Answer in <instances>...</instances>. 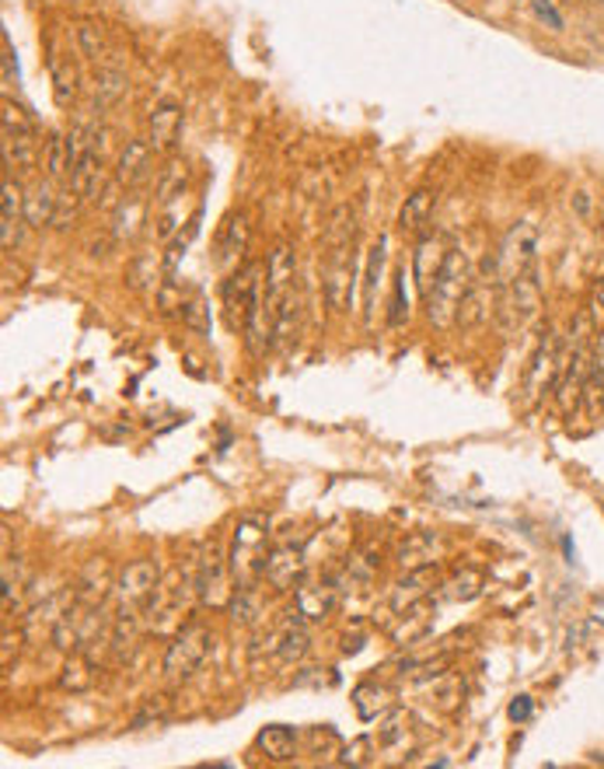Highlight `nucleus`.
<instances>
[{
  "mask_svg": "<svg viewBox=\"0 0 604 769\" xmlns=\"http://www.w3.org/2000/svg\"><path fill=\"white\" fill-rule=\"evenodd\" d=\"M542 304H545V283H542V273L528 267L524 273H518L513 280H507L500 294H497V325H500V333L503 336H518L524 333V329L539 319L542 312Z\"/></svg>",
  "mask_w": 604,
  "mask_h": 769,
  "instance_id": "nucleus-1",
  "label": "nucleus"
},
{
  "mask_svg": "<svg viewBox=\"0 0 604 769\" xmlns=\"http://www.w3.org/2000/svg\"><path fill=\"white\" fill-rule=\"evenodd\" d=\"M265 542H270V521L262 515H244L235 529V542H231V578L235 588H256L265 578Z\"/></svg>",
  "mask_w": 604,
  "mask_h": 769,
  "instance_id": "nucleus-2",
  "label": "nucleus"
},
{
  "mask_svg": "<svg viewBox=\"0 0 604 769\" xmlns=\"http://www.w3.org/2000/svg\"><path fill=\"white\" fill-rule=\"evenodd\" d=\"M472 262H468L465 249H451V256H447L440 277L434 280V288L427 294V319L430 325L437 329H451L455 319H458V304L465 298V291L472 288Z\"/></svg>",
  "mask_w": 604,
  "mask_h": 769,
  "instance_id": "nucleus-3",
  "label": "nucleus"
},
{
  "mask_svg": "<svg viewBox=\"0 0 604 769\" xmlns=\"http://www.w3.org/2000/svg\"><path fill=\"white\" fill-rule=\"evenodd\" d=\"M570 336H573V343H566L563 371H559V382H555V403H559V409H563V413H573L580 406V399L587 395L591 367H594L591 322L587 319H576Z\"/></svg>",
  "mask_w": 604,
  "mask_h": 769,
  "instance_id": "nucleus-4",
  "label": "nucleus"
},
{
  "mask_svg": "<svg viewBox=\"0 0 604 769\" xmlns=\"http://www.w3.org/2000/svg\"><path fill=\"white\" fill-rule=\"evenodd\" d=\"M563 357H566V343H563V336L549 329V333L539 340V346H534L528 371H524V385H521L524 406H534L545 392H555L559 371H563Z\"/></svg>",
  "mask_w": 604,
  "mask_h": 769,
  "instance_id": "nucleus-5",
  "label": "nucleus"
},
{
  "mask_svg": "<svg viewBox=\"0 0 604 769\" xmlns=\"http://www.w3.org/2000/svg\"><path fill=\"white\" fill-rule=\"evenodd\" d=\"M210 644H214V636L204 623L178 626L168 651H165V675L171 678V683H186V678H192L199 672V665L207 662Z\"/></svg>",
  "mask_w": 604,
  "mask_h": 769,
  "instance_id": "nucleus-6",
  "label": "nucleus"
},
{
  "mask_svg": "<svg viewBox=\"0 0 604 769\" xmlns=\"http://www.w3.org/2000/svg\"><path fill=\"white\" fill-rule=\"evenodd\" d=\"M235 578H231V563L223 557V549L217 542L204 545V553L196 560V591H199V605L207 609H223L235 599Z\"/></svg>",
  "mask_w": 604,
  "mask_h": 769,
  "instance_id": "nucleus-7",
  "label": "nucleus"
},
{
  "mask_svg": "<svg viewBox=\"0 0 604 769\" xmlns=\"http://www.w3.org/2000/svg\"><path fill=\"white\" fill-rule=\"evenodd\" d=\"M154 591H158V563L133 560L112 588V615H140Z\"/></svg>",
  "mask_w": 604,
  "mask_h": 769,
  "instance_id": "nucleus-8",
  "label": "nucleus"
},
{
  "mask_svg": "<svg viewBox=\"0 0 604 769\" xmlns=\"http://www.w3.org/2000/svg\"><path fill=\"white\" fill-rule=\"evenodd\" d=\"M356 273H361V256L353 252V241H346V246H332L329 259H325V277H322L325 304L332 308V312H346L350 308Z\"/></svg>",
  "mask_w": 604,
  "mask_h": 769,
  "instance_id": "nucleus-9",
  "label": "nucleus"
},
{
  "mask_svg": "<svg viewBox=\"0 0 604 769\" xmlns=\"http://www.w3.org/2000/svg\"><path fill=\"white\" fill-rule=\"evenodd\" d=\"M534 252H539V225L534 221H518L500 241L497 249V273H500V288L528 267H534Z\"/></svg>",
  "mask_w": 604,
  "mask_h": 769,
  "instance_id": "nucleus-10",
  "label": "nucleus"
},
{
  "mask_svg": "<svg viewBox=\"0 0 604 769\" xmlns=\"http://www.w3.org/2000/svg\"><path fill=\"white\" fill-rule=\"evenodd\" d=\"M259 277H262V267H259V262H249V267L235 270L228 280H223V291L220 294H223V308H228L231 329H238V325L244 329V322H249L256 301L262 298Z\"/></svg>",
  "mask_w": 604,
  "mask_h": 769,
  "instance_id": "nucleus-11",
  "label": "nucleus"
},
{
  "mask_svg": "<svg viewBox=\"0 0 604 769\" xmlns=\"http://www.w3.org/2000/svg\"><path fill=\"white\" fill-rule=\"evenodd\" d=\"M451 249L455 246L444 235H423L416 241V249H413V280H416V291L423 298L430 294L434 280L440 277V270H444L447 256H451Z\"/></svg>",
  "mask_w": 604,
  "mask_h": 769,
  "instance_id": "nucleus-12",
  "label": "nucleus"
},
{
  "mask_svg": "<svg viewBox=\"0 0 604 769\" xmlns=\"http://www.w3.org/2000/svg\"><path fill=\"white\" fill-rule=\"evenodd\" d=\"M178 134H183V105L165 98L150 108L147 116V144L154 147V154H171L178 144Z\"/></svg>",
  "mask_w": 604,
  "mask_h": 769,
  "instance_id": "nucleus-13",
  "label": "nucleus"
},
{
  "mask_svg": "<svg viewBox=\"0 0 604 769\" xmlns=\"http://www.w3.org/2000/svg\"><path fill=\"white\" fill-rule=\"evenodd\" d=\"M385 270H388V235H377V241L364 259V319H367V325L374 322L377 301H382V291H385Z\"/></svg>",
  "mask_w": 604,
  "mask_h": 769,
  "instance_id": "nucleus-14",
  "label": "nucleus"
},
{
  "mask_svg": "<svg viewBox=\"0 0 604 769\" xmlns=\"http://www.w3.org/2000/svg\"><path fill=\"white\" fill-rule=\"evenodd\" d=\"M304 574V549L301 545H277L270 557H265V581L277 591H294Z\"/></svg>",
  "mask_w": 604,
  "mask_h": 769,
  "instance_id": "nucleus-15",
  "label": "nucleus"
},
{
  "mask_svg": "<svg viewBox=\"0 0 604 769\" xmlns=\"http://www.w3.org/2000/svg\"><path fill=\"white\" fill-rule=\"evenodd\" d=\"M71 588H74V602H77V605L102 609L105 599H112V588H116V581H112L108 563L98 557V560H92V563H87V567L81 570L77 581H74Z\"/></svg>",
  "mask_w": 604,
  "mask_h": 769,
  "instance_id": "nucleus-16",
  "label": "nucleus"
},
{
  "mask_svg": "<svg viewBox=\"0 0 604 769\" xmlns=\"http://www.w3.org/2000/svg\"><path fill=\"white\" fill-rule=\"evenodd\" d=\"M154 172V147L147 141H126L116 158V183L123 189H137L150 179Z\"/></svg>",
  "mask_w": 604,
  "mask_h": 769,
  "instance_id": "nucleus-17",
  "label": "nucleus"
},
{
  "mask_svg": "<svg viewBox=\"0 0 604 769\" xmlns=\"http://www.w3.org/2000/svg\"><path fill=\"white\" fill-rule=\"evenodd\" d=\"M497 294H500L497 283H486V280L476 277L472 288L465 291V298H461V304H458L455 325H458V329H479L489 315L497 312Z\"/></svg>",
  "mask_w": 604,
  "mask_h": 769,
  "instance_id": "nucleus-18",
  "label": "nucleus"
},
{
  "mask_svg": "<svg viewBox=\"0 0 604 769\" xmlns=\"http://www.w3.org/2000/svg\"><path fill=\"white\" fill-rule=\"evenodd\" d=\"M335 602H340V584L322 581V584H298L294 591V612L308 623H322L332 615Z\"/></svg>",
  "mask_w": 604,
  "mask_h": 769,
  "instance_id": "nucleus-19",
  "label": "nucleus"
},
{
  "mask_svg": "<svg viewBox=\"0 0 604 769\" xmlns=\"http://www.w3.org/2000/svg\"><path fill=\"white\" fill-rule=\"evenodd\" d=\"M249 238H252L249 214H231L220 228V238H217V267L220 270L238 267V259L244 256V249H249Z\"/></svg>",
  "mask_w": 604,
  "mask_h": 769,
  "instance_id": "nucleus-20",
  "label": "nucleus"
},
{
  "mask_svg": "<svg viewBox=\"0 0 604 769\" xmlns=\"http://www.w3.org/2000/svg\"><path fill=\"white\" fill-rule=\"evenodd\" d=\"M66 186H71L84 204L98 200L102 189H105V158H102V147L87 150L84 158L71 168V175H66Z\"/></svg>",
  "mask_w": 604,
  "mask_h": 769,
  "instance_id": "nucleus-21",
  "label": "nucleus"
},
{
  "mask_svg": "<svg viewBox=\"0 0 604 769\" xmlns=\"http://www.w3.org/2000/svg\"><path fill=\"white\" fill-rule=\"evenodd\" d=\"M444 536L440 532H413L406 542L398 545V563L402 570H419V567H437L444 557Z\"/></svg>",
  "mask_w": 604,
  "mask_h": 769,
  "instance_id": "nucleus-22",
  "label": "nucleus"
},
{
  "mask_svg": "<svg viewBox=\"0 0 604 769\" xmlns=\"http://www.w3.org/2000/svg\"><path fill=\"white\" fill-rule=\"evenodd\" d=\"M60 193L53 189V179H39L25 196H21V217L29 228H53Z\"/></svg>",
  "mask_w": 604,
  "mask_h": 769,
  "instance_id": "nucleus-23",
  "label": "nucleus"
},
{
  "mask_svg": "<svg viewBox=\"0 0 604 769\" xmlns=\"http://www.w3.org/2000/svg\"><path fill=\"white\" fill-rule=\"evenodd\" d=\"M437 584V567H419V570H406V578H398L392 588V612H406L416 602H423L430 595V588Z\"/></svg>",
  "mask_w": 604,
  "mask_h": 769,
  "instance_id": "nucleus-24",
  "label": "nucleus"
},
{
  "mask_svg": "<svg viewBox=\"0 0 604 769\" xmlns=\"http://www.w3.org/2000/svg\"><path fill=\"white\" fill-rule=\"evenodd\" d=\"M434 207H437V189L423 186V189L409 193L406 204H402V210H398V221H395L398 231L406 235V238H413V235H419V231H427L430 217H434Z\"/></svg>",
  "mask_w": 604,
  "mask_h": 769,
  "instance_id": "nucleus-25",
  "label": "nucleus"
},
{
  "mask_svg": "<svg viewBox=\"0 0 604 769\" xmlns=\"http://www.w3.org/2000/svg\"><path fill=\"white\" fill-rule=\"evenodd\" d=\"M430 630H434V605H430L427 599H423V602H416L413 609L398 612V623L392 626V641H395L398 647H413V644H419Z\"/></svg>",
  "mask_w": 604,
  "mask_h": 769,
  "instance_id": "nucleus-26",
  "label": "nucleus"
},
{
  "mask_svg": "<svg viewBox=\"0 0 604 769\" xmlns=\"http://www.w3.org/2000/svg\"><path fill=\"white\" fill-rule=\"evenodd\" d=\"M129 92V77L119 67H102L92 84V113L102 116L112 105H119Z\"/></svg>",
  "mask_w": 604,
  "mask_h": 769,
  "instance_id": "nucleus-27",
  "label": "nucleus"
},
{
  "mask_svg": "<svg viewBox=\"0 0 604 769\" xmlns=\"http://www.w3.org/2000/svg\"><path fill=\"white\" fill-rule=\"evenodd\" d=\"M186 186H189V165L178 162V158H168L165 168L158 172V183H154V204L168 207L175 200H183Z\"/></svg>",
  "mask_w": 604,
  "mask_h": 769,
  "instance_id": "nucleus-28",
  "label": "nucleus"
},
{
  "mask_svg": "<svg viewBox=\"0 0 604 769\" xmlns=\"http://www.w3.org/2000/svg\"><path fill=\"white\" fill-rule=\"evenodd\" d=\"M256 745L270 762H290L298 756V735H294V728H287V724H270V728H262Z\"/></svg>",
  "mask_w": 604,
  "mask_h": 769,
  "instance_id": "nucleus-29",
  "label": "nucleus"
},
{
  "mask_svg": "<svg viewBox=\"0 0 604 769\" xmlns=\"http://www.w3.org/2000/svg\"><path fill=\"white\" fill-rule=\"evenodd\" d=\"M301 333V298H298V288L290 291L280 304L277 312V325H273V350H287L290 343L298 340Z\"/></svg>",
  "mask_w": 604,
  "mask_h": 769,
  "instance_id": "nucleus-30",
  "label": "nucleus"
},
{
  "mask_svg": "<svg viewBox=\"0 0 604 769\" xmlns=\"http://www.w3.org/2000/svg\"><path fill=\"white\" fill-rule=\"evenodd\" d=\"M42 154V144L32 134H4V165L8 168H32Z\"/></svg>",
  "mask_w": 604,
  "mask_h": 769,
  "instance_id": "nucleus-31",
  "label": "nucleus"
},
{
  "mask_svg": "<svg viewBox=\"0 0 604 769\" xmlns=\"http://www.w3.org/2000/svg\"><path fill=\"white\" fill-rule=\"evenodd\" d=\"M388 707H392V699H388L385 686L361 683V686L353 689V710H356V717H361V720H377Z\"/></svg>",
  "mask_w": 604,
  "mask_h": 769,
  "instance_id": "nucleus-32",
  "label": "nucleus"
},
{
  "mask_svg": "<svg viewBox=\"0 0 604 769\" xmlns=\"http://www.w3.org/2000/svg\"><path fill=\"white\" fill-rule=\"evenodd\" d=\"M162 273H165V270H162L158 252H140L137 259L129 262L126 280H129V288H133V291H150V288H158Z\"/></svg>",
  "mask_w": 604,
  "mask_h": 769,
  "instance_id": "nucleus-33",
  "label": "nucleus"
},
{
  "mask_svg": "<svg viewBox=\"0 0 604 769\" xmlns=\"http://www.w3.org/2000/svg\"><path fill=\"white\" fill-rule=\"evenodd\" d=\"M42 168H46V179L60 183L63 175H71V150H66V137L53 134L42 144Z\"/></svg>",
  "mask_w": 604,
  "mask_h": 769,
  "instance_id": "nucleus-34",
  "label": "nucleus"
},
{
  "mask_svg": "<svg viewBox=\"0 0 604 769\" xmlns=\"http://www.w3.org/2000/svg\"><path fill=\"white\" fill-rule=\"evenodd\" d=\"M140 217H144V204L137 200V196H126V200L116 207V217H112V238L116 241L133 238L140 228Z\"/></svg>",
  "mask_w": 604,
  "mask_h": 769,
  "instance_id": "nucleus-35",
  "label": "nucleus"
},
{
  "mask_svg": "<svg viewBox=\"0 0 604 769\" xmlns=\"http://www.w3.org/2000/svg\"><path fill=\"white\" fill-rule=\"evenodd\" d=\"M178 315H183V325L189 329V333L210 336V308H207V301H204V294H199V291H192V294L183 301V308H178Z\"/></svg>",
  "mask_w": 604,
  "mask_h": 769,
  "instance_id": "nucleus-36",
  "label": "nucleus"
},
{
  "mask_svg": "<svg viewBox=\"0 0 604 769\" xmlns=\"http://www.w3.org/2000/svg\"><path fill=\"white\" fill-rule=\"evenodd\" d=\"M92 657L87 654H71V662H66L63 675H60V686L63 689H71V693H81L95 683V672H92Z\"/></svg>",
  "mask_w": 604,
  "mask_h": 769,
  "instance_id": "nucleus-37",
  "label": "nucleus"
},
{
  "mask_svg": "<svg viewBox=\"0 0 604 769\" xmlns=\"http://www.w3.org/2000/svg\"><path fill=\"white\" fill-rule=\"evenodd\" d=\"M482 591V574L472 567H465L458 570V574L444 584V599H451V602H472L476 595Z\"/></svg>",
  "mask_w": 604,
  "mask_h": 769,
  "instance_id": "nucleus-38",
  "label": "nucleus"
},
{
  "mask_svg": "<svg viewBox=\"0 0 604 769\" xmlns=\"http://www.w3.org/2000/svg\"><path fill=\"white\" fill-rule=\"evenodd\" d=\"M235 615L231 620L241 623V626H252L259 623V615H262V602H259V591L256 588H235V599L228 605Z\"/></svg>",
  "mask_w": 604,
  "mask_h": 769,
  "instance_id": "nucleus-39",
  "label": "nucleus"
},
{
  "mask_svg": "<svg viewBox=\"0 0 604 769\" xmlns=\"http://www.w3.org/2000/svg\"><path fill=\"white\" fill-rule=\"evenodd\" d=\"M32 584V578L25 574V567H21L18 557H8L4 563V612H11V605L25 595V588Z\"/></svg>",
  "mask_w": 604,
  "mask_h": 769,
  "instance_id": "nucleus-40",
  "label": "nucleus"
},
{
  "mask_svg": "<svg viewBox=\"0 0 604 769\" xmlns=\"http://www.w3.org/2000/svg\"><path fill=\"white\" fill-rule=\"evenodd\" d=\"M53 92H56L60 105L74 102V95H77V71L71 67V60H53Z\"/></svg>",
  "mask_w": 604,
  "mask_h": 769,
  "instance_id": "nucleus-41",
  "label": "nucleus"
},
{
  "mask_svg": "<svg viewBox=\"0 0 604 769\" xmlns=\"http://www.w3.org/2000/svg\"><path fill=\"white\" fill-rule=\"evenodd\" d=\"M77 42H81V53H84L87 60H102V56H105V50H108L105 32H102L98 25H92V21H87V25H81V29H77Z\"/></svg>",
  "mask_w": 604,
  "mask_h": 769,
  "instance_id": "nucleus-42",
  "label": "nucleus"
},
{
  "mask_svg": "<svg viewBox=\"0 0 604 769\" xmlns=\"http://www.w3.org/2000/svg\"><path fill=\"white\" fill-rule=\"evenodd\" d=\"M168 714H171V699H168V696H154V699L147 703V707H144L137 717H133V728H147L150 720H154V724H162Z\"/></svg>",
  "mask_w": 604,
  "mask_h": 769,
  "instance_id": "nucleus-43",
  "label": "nucleus"
},
{
  "mask_svg": "<svg viewBox=\"0 0 604 769\" xmlns=\"http://www.w3.org/2000/svg\"><path fill=\"white\" fill-rule=\"evenodd\" d=\"M343 766H367L371 762V738H353L350 745H343V756H340Z\"/></svg>",
  "mask_w": 604,
  "mask_h": 769,
  "instance_id": "nucleus-44",
  "label": "nucleus"
},
{
  "mask_svg": "<svg viewBox=\"0 0 604 769\" xmlns=\"http://www.w3.org/2000/svg\"><path fill=\"white\" fill-rule=\"evenodd\" d=\"M584 399H594L597 406H604V350H594V367H591V382H587Z\"/></svg>",
  "mask_w": 604,
  "mask_h": 769,
  "instance_id": "nucleus-45",
  "label": "nucleus"
},
{
  "mask_svg": "<svg viewBox=\"0 0 604 769\" xmlns=\"http://www.w3.org/2000/svg\"><path fill=\"white\" fill-rule=\"evenodd\" d=\"M4 134H32V119L11 98H4Z\"/></svg>",
  "mask_w": 604,
  "mask_h": 769,
  "instance_id": "nucleus-46",
  "label": "nucleus"
},
{
  "mask_svg": "<svg viewBox=\"0 0 604 769\" xmlns=\"http://www.w3.org/2000/svg\"><path fill=\"white\" fill-rule=\"evenodd\" d=\"M406 724H409V717L402 714V710H395V714L385 720V728H382V745H395L398 738H406Z\"/></svg>",
  "mask_w": 604,
  "mask_h": 769,
  "instance_id": "nucleus-47",
  "label": "nucleus"
},
{
  "mask_svg": "<svg viewBox=\"0 0 604 769\" xmlns=\"http://www.w3.org/2000/svg\"><path fill=\"white\" fill-rule=\"evenodd\" d=\"M531 11H534V18L539 21H545L549 29H563V14H559L555 8H552V0H531Z\"/></svg>",
  "mask_w": 604,
  "mask_h": 769,
  "instance_id": "nucleus-48",
  "label": "nucleus"
},
{
  "mask_svg": "<svg viewBox=\"0 0 604 769\" xmlns=\"http://www.w3.org/2000/svg\"><path fill=\"white\" fill-rule=\"evenodd\" d=\"M325 668H304L298 678H294V686H335V675L329 672V675H322Z\"/></svg>",
  "mask_w": 604,
  "mask_h": 769,
  "instance_id": "nucleus-49",
  "label": "nucleus"
},
{
  "mask_svg": "<svg viewBox=\"0 0 604 769\" xmlns=\"http://www.w3.org/2000/svg\"><path fill=\"white\" fill-rule=\"evenodd\" d=\"M510 720H518V724H524V720H531V714H534V699L531 696H518L510 703Z\"/></svg>",
  "mask_w": 604,
  "mask_h": 769,
  "instance_id": "nucleus-50",
  "label": "nucleus"
},
{
  "mask_svg": "<svg viewBox=\"0 0 604 769\" xmlns=\"http://www.w3.org/2000/svg\"><path fill=\"white\" fill-rule=\"evenodd\" d=\"M591 308H594V319H597V322H604V277L597 280L594 298H591Z\"/></svg>",
  "mask_w": 604,
  "mask_h": 769,
  "instance_id": "nucleus-51",
  "label": "nucleus"
},
{
  "mask_svg": "<svg viewBox=\"0 0 604 769\" xmlns=\"http://www.w3.org/2000/svg\"><path fill=\"white\" fill-rule=\"evenodd\" d=\"M510 4H531V0H510Z\"/></svg>",
  "mask_w": 604,
  "mask_h": 769,
  "instance_id": "nucleus-52",
  "label": "nucleus"
}]
</instances>
